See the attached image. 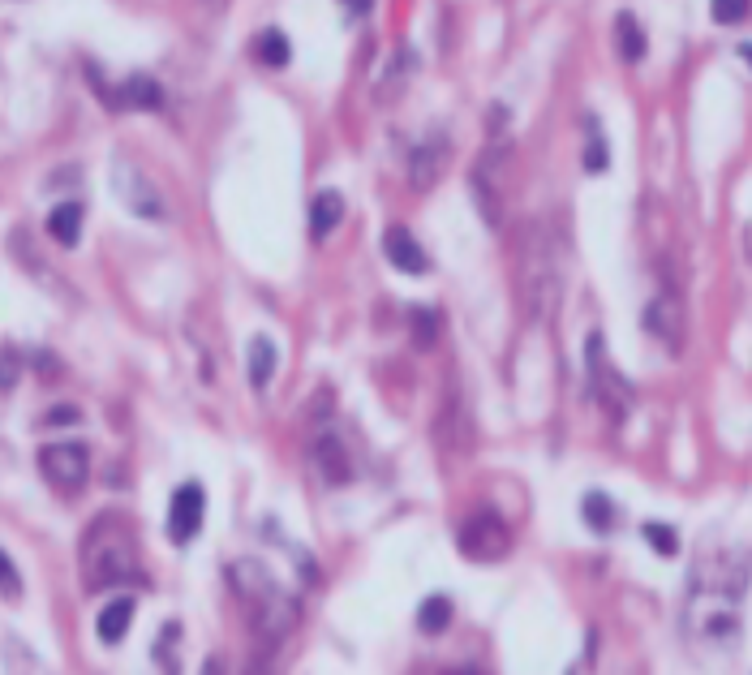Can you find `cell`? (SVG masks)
I'll return each instance as SVG.
<instances>
[{
    "label": "cell",
    "mask_w": 752,
    "mask_h": 675,
    "mask_svg": "<svg viewBox=\"0 0 752 675\" xmlns=\"http://www.w3.org/2000/svg\"><path fill=\"white\" fill-rule=\"evenodd\" d=\"M13 379H18V362H13V353L0 357V387H13Z\"/></svg>",
    "instance_id": "obj_30"
},
{
    "label": "cell",
    "mask_w": 752,
    "mask_h": 675,
    "mask_svg": "<svg viewBox=\"0 0 752 675\" xmlns=\"http://www.w3.org/2000/svg\"><path fill=\"white\" fill-rule=\"evenodd\" d=\"M645 542H649V547H654L658 555H675V551H679V534H675L671 525H662V521H649V525H645Z\"/></svg>",
    "instance_id": "obj_24"
},
{
    "label": "cell",
    "mask_w": 752,
    "mask_h": 675,
    "mask_svg": "<svg viewBox=\"0 0 752 675\" xmlns=\"http://www.w3.org/2000/svg\"><path fill=\"white\" fill-rule=\"evenodd\" d=\"M508 542H512V534L495 512H473L469 521L460 525V551L469 559H499V555H508Z\"/></svg>",
    "instance_id": "obj_7"
},
{
    "label": "cell",
    "mask_w": 752,
    "mask_h": 675,
    "mask_svg": "<svg viewBox=\"0 0 752 675\" xmlns=\"http://www.w3.org/2000/svg\"><path fill=\"white\" fill-rule=\"evenodd\" d=\"M0 594H5V598L22 594V577H18V568H13V559L5 551H0Z\"/></svg>",
    "instance_id": "obj_26"
},
{
    "label": "cell",
    "mask_w": 752,
    "mask_h": 675,
    "mask_svg": "<svg viewBox=\"0 0 752 675\" xmlns=\"http://www.w3.org/2000/svg\"><path fill=\"white\" fill-rule=\"evenodd\" d=\"M271 650H258L254 645V658H250V667H245V675H276V667H271Z\"/></svg>",
    "instance_id": "obj_28"
},
{
    "label": "cell",
    "mask_w": 752,
    "mask_h": 675,
    "mask_svg": "<svg viewBox=\"0 0 752 675\" xmlns=\"http://www.w3.org/2000/svg\"><path fill=\"white\" fill-rule=\"evenodd\" d=\"M314 469L323 473L327 486H344L353 478V452L349 443H344L340 435H318L314 439Z\"/></svg>",
    "instance_id": "obj_11"
},
{
    "label": "cell",
    "mask_w": 752,
    "mask_h": 675,
    "mask_svg": "<svg viewBox=\"0 0 752 675\" xmlns=\"http://www.w3.org/2000/svg\"><path fill=\"white\" fill-rule=\"evenodd\" d=\"M748 9H752V0H710V13H714V22H718V26H735V22H744V18H748Z\"/></svg>",
    "instance_id": "obj_25"
},
{
    "label": "cell",
    "mask_w": 752,
    "mask_h": 675,
    "mask_svg": "<svg viewBox=\"0 0 752 675\" xmlns=\"http://www.w3.org/2000/svg\"><path fill=\"white\" fill-rule=\"evenodd\" d=\"M340 220H344V198H340L336 190L314 194V203H310V233H314V237H327Z\"/></svg>",
    "instance_id": "obj_15"
},
{
    "label": "cell",
    "mask_w": 752,
    "mask_h": 675,
    "mask_svg": "<svg viewBox=\"0 0 752 675\" xmlns=\"http://www.w3.org/2000/svg\"><path fill=\"white\" fill-rule=\"evenodd\" d=\"M581 508H585V521L594 525L598 534H611V529H615V504H611V499H606L602 491H589Z\"/></svg>",
    "instance_id": "obj_21"
},
{
    "label": "cell",
    "mask_w": 752,
    "mask_h": 675,
    "mask_svg": "<svg viewBox=\"0 0 752 675\" xmlns=\"http://www.w3.org/2000/svg\"><path fill=\"white\" fill-rule=\"evenodd\" d=\"M512 164V151H508V142H495V147H486L482 151V160H477L473 168V190H477V203H482V215L490 224H503V172H508Z\"/></svg>",
    "instance_id": "obj_5"
},
{
    "label": "cell",
    "mask_w": 752,
    "mask_h": 675,
    "mask_svg": "<svg viewBox=\"0 0 752 675\" xmlns=\"http://www.w3.org/2000/svg\"><path fill=\"white\" fill-rule=\"evenodd\" d=\"M254 56H258L263 65H271V69H284L288 56H293V48H288V35L271 26V31H263V35L254 39Z\"/></svg>",
    "instance_id": "obj_20"
},
{
    "label": "cell",
    "mask_w": 752,
    "mask_h": 675,
    "mask_svg": "<svg viewBox=\"0 0 752 675\" xmlns=\"http://www.w3.org/2000/svg\"><path fill=\"white\" fill-rule=\"evenodd\" d=\"M516 289H520V306H525L529 319H542L551 310V301L559 293L555 284V254L551 241H546L542 228H529L525 246H520V263H516Z\"/></svg>",
    "instance_id": "obj_3"
},
{
    "label": "cell",
    "mask_w": 752,
    "mask_h": 675,
    "mask_svg": "<svg viewBox=\"0 0 752 675\" xmlns=\"http://www.w3.org/2000/svg\"><path fill=\"white\" fill-rule=\"evenodd\" d=\"M134 538L117 516H99L91 525V534L82 542V577L91 590H104V585H121L134 581Z\"/></svg>",
    "instance_id": "obj_2"
},
{
    "label": "cell",
    "mask_w": 752,
    "mask_h": 675,
    "mask_svg": "<svg viewBox=\"0 0 752 675\" xmlns=\"http://www.w3.org/2000/svg\"><path fill=\"white\" fill-rule=\"evenodd\" d=\"M615 43H619V56H624L628 65H636L645 56L649 43H645V31H641V22H636L632 13H619V18H615Z\"/></svg>",
    "instance_id": "obj_16"
},
{
    "label": "cell",
    "mask_w": 752,
    "mask_h": 675,
    "mask_svg": "<svg viewBox=\"0 0 752 675\" xmlns=\"http://www.w3.org/2000/svg\"><path fill=\"white\" fill-rule=\"evenodd\" d=\"M233 585L241 590V598L250 602V615H254V645L258 650H271L276 654L284 637L297 628V598L280 590V581L271 577L263 564L245 559V564H233Z\"/></svg>",
    "instance_id": "obj_1"
},
{
    "label": "cell",
    "mask_w": 752,
    "mask_h": 675,
    "mask_svg": "<svg viewBox=\"0 0 752 675\" xmlns=\"http://www.w3.org/2000/svg\"><path fill=\"white\" fill-rule=\"evenodd\" d=\"M645 332L658 336L671 353L684 349V301H679V293L667 289L662 297L649 301V310H645Z\"/></svg>",
    "instance_id": "obj_9"
},
{
    "label": "cell",
    "mask_w": 752,
    "mask_h": 675,
    "mask_svg": "<svg viewBox=\"0 0 752 675\" xmlns=\"http://www.w3.org/2000/svg\"><path fill=\"white\" fill-rule=\"evenodd\" d=\"M202 512H207V495H202L198 482H185L177 486L168 504V538L172 542H190L198 529H202Z\"/></svg>",
    "instance_id": "obj_8"
},
{
    "label": "cell",
    "mask_w": 752,
    "mask_h": 675,
    "mask_svg": "<svg viewBox=\"0 0 752 675\" xmlns=\"http://www.w3.org/2000/svg\"><path fill=\"white\" fill-rule=\"evenodd\" d=\"M443 164H447V142L443 138H430L426 147H417L413 151V164H409V177H413L417 190H430V185L439 181Z\"/></svg>",
    "instance_id": "obj_13"
},
{
    "label": "cell",
    "mask_w": 752,
    "mask_h": 675,
    "mask_svg": "<svg viewBox=\"0 0 752 675\" xmlns=\"http://www.w3.org/2000/svg\"><path fill=\"white\" fill-rule=\"evenodd\" d=\"M39 473L56 491L74 495L86 486V478H91V452H86L82 443H48V448L39 452Z\"/></svg>",
    "instance_id": "obj_6"
},
{
    "label": "cell",
    "mask_w": 752,
    "mask_h": 675,
    "mask_svg": "<svg viewBox=\"0 0 752 675\" xmlns=\"http://www.w3.org/2000/svg\"><path fill=\"white\" fill-rule=\"evenodd\" d=\"M740 56H744V61L752 65V43H740Z\"/></svg>",
    "instance_id": "obj_33"
},
{
    "label": "cell",
    "mask_w": 752,
    "mask_h": 675,
    "mask_svg": "<svg viewBox=\"0 0 752 675\" xmlns=\"http://www.w3.org/2000/svg\"><path fill=\"white\" fill-rule=\"evenodd\" d=\"M413 344L417 349H430L439 340V314L435 310H413Z\"/></svg>",
    "instance_id": "obj_23"
},
{
    "label": "cell",
    "mask_w": 752,
    "mask_h": 675,
    "mask_svg": "<svg viewBox=\"0 0 752 675\" xmlns=\"http://www.w3.org/2000/svg\"><path fill=\"white\" fill-rule=\"evenodd\" d=\"M202 5H207L211 13H220V9H224V0H202Z\"/></svg>",
    "instance_id": "obj_32"
},
{
    "label": "cell",
    "mask_w": 752,
    "mask_h": 675,
    "mask_svg": "<svg viewBox=\"0 0 752 675\" xmlns=\"http://www.w3.org/2000/svg\"><path fill=\"white\" fill-rule=\"evenodd\" d=\"M129 624H134V598H117V602H108V607L99 611L95 633H99L104 645H117L129 633Z\"/></svg>",
    "instance_id": "obj_14"
},
{
    "label": "cell",
    "mask_w": 752,
    "mask_h": 675,
    "mask_svg": "<svg viewBox=\"0 0 752 675\" xmlns=\"http://www.w3.org/2000/svg\"><path fill=\"white\" fill-rule=\"evenodd\" d=\"M48 233H52V241H61V246H78V237H82V207L78 203H61V207L48 215Z\"/></svg>",
    "instance_id": "obj_18"
},
{
    "label": "cell",
    "mask_w": 752,
    "mask_h": 675,
    "mask_svg": "<svg viewBox=\"0 0 752 675\" xmlns=\"http://www.w3.org/2000/svg\"><path fill=\"white\" fill-rule=\"evenodd\" d=\"M585 370H589V392H594L598 409L606 413V418L624 422L628 409H632V383L611 366V353H606L602 332H594L585 340Z\"/></svg>",
    "instance_id": "obj_4"
},
{
    "label": "cell",
    "mask_w": 752,
    "mask_h": 675,
    "mask_svg": "<svg viewBox=\"0 0 752 675\" xmlns=\"http://www.w3.org/2000/svg\"><path fill=\"white\" fill-rule=\"evenodd\" d=\"M250 383L254 387H267L271 375H276V362H280V353H276V344H271L267 336H254L250 340Z\"/></svg>",
    "instance_id": "obj_17"
},
{
    "label": "cell",
    "mask_w": 752,
    "mask_h": 675,
    "mask_svg": "<svg viewBox=\"0 0 752 675\" xmlns=\"http://www.w3.org/2000/svg\"><path fill=\"white\" fill-rule=\"evenodd\" d=\"M202 675H224V663H220V658H211L207 671H202Z\"/></svg>",
    "instance_id": "obj_31"
},
{
    "label": "cell",
    "mask_w": 752,
    "mask_h": 675,
    "mask_svg": "<svg viewBox=\"0 0 752 675\" xmlns=\"http://www.w3.org/2000/svg\"><path fill=\"white\" fill-rule=\"evenodd\" d=\"M447 624H452V602H447L443 594H430L422 607H417V628H422L426 637H439Z\"/></svg>",
    "instance_id": "obj_19"
},
{
    "label": "cell",
    "mask_w": 752,
    "mask_h": 675,
    "mask_svg": "<svg viewBox=\"0 0 752 675\" xmlns=\"http://www.w3.org/2000/svg\"><path fill=\"white\" fill-rule=\"evenodd\" d=\"M82 413L74 409V405H56L52 413H48V426H69V422H78Z\"/></svg>",
    "instance_id": "obj_29"
},
{
    "label": "cell",
    "mask_w": 752,
    "mask_h": 675,
    "mask_svg": "<svg viewBox=\"0 0 752 675\" xmlns=\"http://www.w3.org/2000/svg\"><path fill=\"white\" fill-rule=\"evenodd\" d=\"M159 86H155V78H147V74H134L125 82V104H134V108H159Z\"/></svg>",
    "instance_id": "obj_22"
},
{
    "label": "cell",
    "mask_w": 752,
    "mask_h": 675,
    "mask_svg": "<svg viewBox=\"0 0 752 675\" xmlns=\"http://www.w3.org/2000/svg\"><path fill=\"white\" fill-rule=\"evenodd\" d=\"M585 168L589 172H602L606 168V142L594 134V142H589V147H585Z\"/></svg>",
    "instance_id": "obj_27"
},
{
    "label": "cell",
    "mask_w": 752,
    "mask_h": 675,
    "mask_svg": "<svg viewBox=\"0 0 752 675\" xmlns=\"http://www.w3.org/2000/svg\"><path fill=\"white\" fill-rule=\"evenodd\" d=\"M117 190L129 207H134L138 215H147V220H164V203H159V194L147 185V177H142L138 168L129 164H117Z\"/></svg>",
    "instance_id": "obj_12"
},
{
    "label": "cell",
    "mask_w": 752,
    "mask_h": 675,
    "mask_svg": "<svg viewBox=\"0 0 752 675\" xmlns=\"http://www.w3.org/2000/svg\"><path fill=\"white\" fill-rule=\"evenodd\" d=\"M383 254H387V263H392L396 271H404V276H426V271H430L426 250L417 246V237L409 233V228H400V224L383 233Z\"/></svg>",
    "instance_id": "obj_10"
}]
</instances>
